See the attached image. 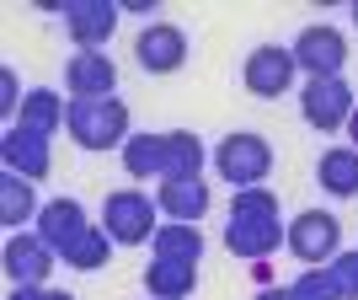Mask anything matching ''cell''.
<instances>
[{
	"label": "cell",
	"mask_w": 358,
	"mask_h": 300,
	"mask_svg": "<svg viewBox=\"0 0 358 300\" xmlns=\"http://www.w3.org/2000/svg\"><path fill=\"white\" fill-rule=\"evenodd\" d=\"M289 225L278 220V198L268 188H241L230 198V225H224V247L246 263H268L278 247H284Z\"/></svg>",
	"instance_id": "obj_1"
},
{
	"label": "cell",
	"mask_w": 358,
	"mask_h": 300,
	"mask_svg": "<svg viewBox=\"0 0 358 300\" xmlns=\"http://www.w3.org/2000/svg\"><path fill=\"white\" fill-rule=\"evenodd\" d=\"M64 135H70L80 150H113V145H129V107H123L118 97H70Z\"/></svg>",
	"instance_id": "obj_2"
},
{
	"label": "cell",
	"mask_w": 358,
	"mask_h": 300,
	"mask_svg": "<svg viewBox=\"0 0 358 300\" xmlns=\"http://www.w3.org/2000/svg\"><path fill=\"white\" fill-rule=\"evenodd\" d=\"M155 214H161V204H155L150 193H139V188H118V193L102 198V220H96V225H102L118 247H139V241H150L155 231H161Z\"/></svg>",
	"instance_id": "obj_3"
},
{
	"label": "cell",
	"mask_w": 358,
	"mask_h": 300,
	"mask_svg": "<svg viewBox=\"0 0 358 300\" xmlns=\"http://www.w3.org/2000/svg\"><path fill=\"white\" fill-rule=\"evenodd\" d=\"M214 166H220V177L236 193L241 188H262V177L273 172V145L262 135H252V129H236V135H224L214 145Z\"/></svg>",
	"instance_id": "obj_4"
},
{
	"label": "cell",
	"mask_w": 358,
	"mask_h": 300,
	"mask_svg": "<svg viewBox=\"0 0 358 300\" xmlns=\"http://www.w3.org/2000/svg\"><path fill=\"white\" fill-rule=\"evenodd\" d=\"M284 247L305 263V268H327L331 257L343 252V220H337L331 210H305V214L289 220Z\"/></svg>",
	"instance_id": "obj_5"
},
{
	"label": "cell",
	"mask_w": 358,
	"mask_h": 300,
	"mask_svg": "<svg viewBox=\"0 0 358 300\" xmlns=\"http://www.w3.org/2000/svg\"><path fill=\"white\" fill-rule=\"evenodd\" d=\"M353 86H348L343 75H327V81H305V91H299V113H305V123L310 129H321V135H337V129H348V118H353Z\"/></svg>",
	"instance_id": "obj_6"
},
{
	"label": "cell",
	"mask_w": 358,
	"mask_h": 300,
	"mask_svg": "<svg viewBox=\"0 0 358 300\" xmlns=\"http://www.w3.org/2000/svg\"><path fill=\"white\" fill-rule=\"evenodd\" d=\"M294 64L305 70V81H327V75H343L348 64V38L331 22H310V27H299L294 43Z\"/></svg>",
	"instance_id": "obj_7"
},
{
	"label": "cell",
	"mask_w": 358,
	"mask_h": 300,
	"mask_svg": "<svg viewBox=\"0 0 358 300\" xmlns=\"http://www.w3.org/2000/svg\"><path fill=\"white\" fill-rule=\"evenodd\" d=\"M294 48H278V43H262L246 54V64H241V81H246V91L252 97H284L289 86H294Z\"/></svg>",
	"instance_id": "obj_8"
},
{
	"label": "cell",
	"mask_w": 358,
	"mask_h": 300,
	"mask_svg": "<svg viewBox=\"0 0 358 300\" xmlns=\"http://www.w3.org/2000/svg\"><path fill=\"white\" fill-rule=\"evenodd\" d=\"M134 60L145 75H171L187 64V32L171 27V22H150L145 32L134 38Z\"/></svg>",
	"instance_id": "obj_9"
},
{
	"label": "cell",
	"mask_w": 358,
	"mask_h": 300,
	"mask_svg": "<svg viewBox=\"0 0 358 300\" xmlns=\"http://www.w3.org/2000/svg\"><path fill=\"white\" fill-rule=\"evenodd\" d=\"M54 263H59V252L38 231H11V241H6V273H11V285H48Z\"/></svg>",
	"instance_id": "obj_10"
},
{
	"label": "cell",
	"mask_w": 358,
	"mask_h": 300,
	"mask_svg": "<svg viewBox=\"0 0 358 300\" xmlns=\"http://www.w3.org/2000/svg\"><path fill=\"white\" fill-rule=\"evenodd\" d=\"M70 97H113L118 91V64L107 60V48H75L64 64Z\"/></svg>",
	"instance_id": "obj_11"
},
{
	"label": "cell",
	"mask_w": 358,
	"mask_h": 300,
	"mask_svg": "<svg viewBox=\"0 0 358 300\" xmlns=\"http://www.w3.org/2000/svg\"><path fill=\"white\" fill-rule=\"evenodd\" d=\"M0 161H6V172H16V177H27V182L48 177V166H54V156H48V135L11 123L6 139H0Z\"/></svg>",
	"instance_id": "obj_12"
},
{
	"label": "cell",
	"mask_w": 358,
	"mask_h": 300,
	"mask_svg": "<svg viewBox=\"0 0 358 300\" xmlns=\"http://www.w3.org/2000/svg\"><path fill=\"white\" fill-rule=\"evenodd\" d=\"M118 0H70L64 6V27H70L75 48H102L118 27Z\"/></svg>",
	"instance_id": "obj_13"
},
{
	"label": "cell",
	"mask_w": 358,
	"mask_h": 300,
	"mask_svg": "<svg viewBox=\"0 0 358 300\" xmlns=\"http://www.w3.org/2000/svg\"><path fill=\"white\" fill-rule=\"evenodd\" d=\"M86 231H91V220H86V204H80V198H48L43 214H38V236L59 252V263H64V252H70Z\"/></svg>",
	"instance_id": "obj_14"
},
{
	"label": "cell",
	"mask_w": 358,
	"mask_h": 300,
	"mask_svg": "<svg viewBox=\"0 0 358 300\" xmlns=\"http://www.w3.org/2000/svg\"><path fill=\"white\" fill-rule=\"evenodd\" d=\"M155 204H161L166 220L198 225L209 214V182L203 177H166V182H155Z\"/></svg>",
	"instance_id": "obj_15"
},
{
	"label": "cell",
	"mask_w": 358,
	"mask_h": 300,
	"mask_svg": "<svg viewBox=\"0 0 358 300\" xmlns=\"http://www.w3.org/2000/svg\"><path fill=\"white\" fill-rule=\"evenodd\" d=\"M145 289H150V300H187L198 289V263L155 257V263H145Z\"/></svg>",
	"instance_id": "obj_16"
},
{
	"label": "cell",
	"mask_w": 358,
	"mask_h": 300,
	"mask_svg": "<svg viewBox=\"0 0 358 300\" xmlns=\"http://www.w3.org/2000/svg\"><path fill=\"white\" fill-rule=\"evenodd\" d=\"M315 182H321L331 198H353L358 193V150L353 145L321 150V161H315Z\"/></svg>",
	"instance_id": "obj_17"
},
{
	"label": "cell",
	"mask_w": 358,
	"mask_h": 300,
	"mask_svg": "<svg viewBox=\"0 0 358 300\" xmlns=\"http://www.w3.org/2000/svg\"><path fill=\"white\" fill-rule=\"evenodd\" d=\"M64 113H70V102H64L59 91H27V102H22V113H16V123H22V129H38V135H59L64 129Z\"/></svg>",
	"instance_id": "obj_18"
},
{
	"label": "cell",
	"mask_w": 358,
	"mask_h": 300,
	"mask_svg": "<svg viewBox=\"0 0 358 300\" xmlns=\"http://www.w3.org/2000/svg\"><path fill=\"white\" fill-rule=\"evenodd\" d=\"M38 214H43V204L32 193V182L16 177V172H0V220L11 225V231H22V225L38 220Z\"/></svg>",
	"instance_id": "obj_19"
},
{
	"label": "cell",
	"mask_w": 358,
	"mask_h": 300,
	"mask_svg": "<svg viewBox=\"0 0 358 300\" xmlns=\"http://www.w3.org/2000/svg\"><path fill=\"white\" fill-rule=\"evenodd\" d=\"M123 172L129 177H155L166 182V135H129V145H123Z\"/></svg>",
	"instance_id": "obj_20"
},
{
	"label": "cell",
	"mask_w": 358,
	"mask_h": 300,
	"mask_svg": "<svg viewBox=\"0 0 358 300\" xmlns=\"http://www.w3.org/2000/svg\"><path fill=\"white\" fill-rule=\"evenodd\" d=\"M150 252L155 257H187V263H198L203 257V231L187 220H161V231L150 236Z\"/></svg>",
	"instance_id": "obj_21"
},
{
	"label": "cell",
	"mask_w": 358,
	"mask_h": 300,
	"mask_svg": "<svg viewBox=\"0 0 358 300\" xmlns=\"http://www.w3.org/2000/svg\"><path fill=\"white\" fill-rule=\"evenodd\" d=\"M203 161H209V150L198 135L166 129V177H203Z\"/></svg>",
	"instance_id": "obj_22"
},
{
	"label": "cell",
	"mask_w": 358,
	"mask_h": 300,
	"mask_svg": "<svg viewBox=\"0 0 358 300\" xmlns=\"http://www.w3.org/2000/svg\"><path fill=\"white\" fill-rule=\"evenodd\" d=\"M107 257H113V236H107L102 225H91L86 236H80L70 252H64V263H70V268H86V273H91V268H102Z\"/></svg>",
	"instance_id": "obj_23"
},
{
	"label": "cell",
	"mask_w": 358,
	"mask_h": 300,
	"mask_svg": "<svg viewBox=\"0 0 358 300\" xmlns=\"http://www.w3.org/2000/svg\"><path fill=\"white\" fill-rule=\"evenodd\" d=\"M289 300H343V295H337L327 268H299V279L289 285Z\"/></svg>",
	"instance_id": "obj_24"
},
{
	"label": "cell",
	"mask_w": 358,
	"mask_h": 300,
	"mask_svg": "<svg viewBox=\"0 0 358 300\" xmlns=\"http://www.w3.org/2000/svg\"><path fill=\"white\" fill-rule=\"evenodd\" d=\"M327 273H331V285H337L343 300H358V247H353V252H337L327 263Z\"/></svg>",
	"instance_id": "obj_25"
},
{
	"label": "cell",
	"mask_w": 358,
	"mask_h": 300,
	"mask_svg": "<svg viewBox=\"0 0 358 300\" xmlns=\"http://www.w3.org/2000/svg\"><path fill=\"white\" fill-rule=\"evenodd\" d=\"M22 102H27V97H22V86H16V70L6 64V70H0V113H6V118H16V113H22Z\"/></svg>",
	"instance_id": "obj_26"
},
{
	"label": "cell",
	"mask_w": 358,
	"mask_h": 300,
	"mask_svg": "<svg viewBox=\"0 0 358 300\" xmlns=\"http://www.w3.org/2000/svg\"><path fill=\"white\" fill-rule=\"evenodd\" d=\"M11 300H75V295H64V289H48V285H16Z\"/></svg>",
	"instance_id": "obj_27"
},
{
	"label": "cell",
	"mask_w": 358,
	"mask_h": 300,
	"mask_svg": "<svg viewBox=\"0 0 358 300\" xmlns=\"http://www.w3.org/2000/svg\"><path fill=\"white\" fill-rule=\"evenodd\" d=\"M257 300H289V285H284V289H262Z\"/></svg>",
	"instance_id": "obj_28"
},
{
	"label": "cell",
	"mask_w": 358,
	"mask_h": 300,
	"mask_svg": "<svg viewBox=\"0 0 358 300\" xmlns=\"http://www.w3.org/2000/svg\"><path fill=\"white\" fill-rule=\"evenodd\" d=\"M348 139H353V150H358V107H353V118H348Z\"/></svg>",
	"instance_id": "obj_29"
},
{
	"label": "cell",
	"mask_w": 358,
	"mask_h": 300,
	"mask_svg": "<svg viewBox=\"0 0 358 300\" xmlns=\"http://www.w3.org/2000/svg\"><path fill=\"white\" fill-rule=\"evenodd\" d=\"M353 27H358V0H353Z\"/></svg>",
	"instance_id": "obj_30"
}]
</instances>
